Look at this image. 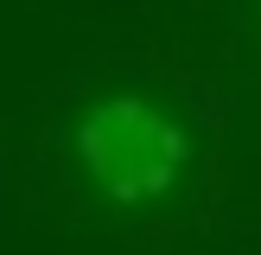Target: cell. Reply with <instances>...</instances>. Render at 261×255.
Instances as JSON below:
<instances>
[{"instance_id":"cell-1","label":"cell","mask_w":261,"mask_h":255,"mask_svg":"<svg viewBox=\"0 0 261 255\" xmlns=\"http://www.w3.org/2000/svg\"><path fill=\"white\" fill-rule=\"evenodd\" d=\"M76 166L109 204H153L185 178L191 134L140 96H102L76 121Z\"/></svg>"}]
</instances>
